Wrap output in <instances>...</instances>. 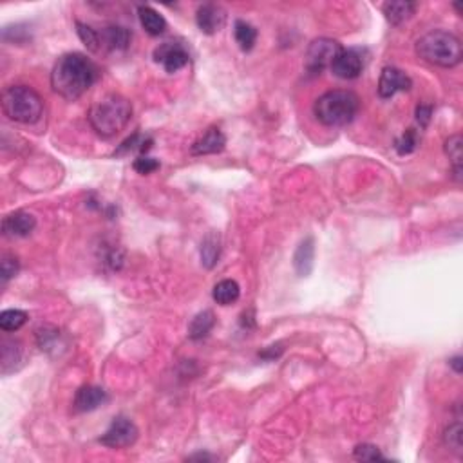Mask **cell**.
I'll use <instances>...</instances> for the list:
<instances>
[{
	"label": "cell",
	"instance_id": "4",
	"mask_svg": "<svg viewBox=\"0 0 463 463\" xmlns=\"http://www.w3.org/2000/svg\"><path fill=\"white\" fill-rule=\"evenodd\" d=\"M416 55L438 67H454L462 62V42L452 33L435 29L416 42Z\"/></svg>",
	"mask_w": 463,
	"mask_h": 463
},
{
	"label": "cell",
	"instance_id": "9",
	"mask_svg": "<svg viewBox=\"0 0 463 463\" xmlns=\"http://www.w3.org/2000/svg\"><path fill=\"white\" fill-rule=\"evenodd\" d=\"M411 87V78L404 71H400L397 67H384L382 69L380 82H378V95H380V98L389 100L397 93H404V90H409Z\"/></svg>",
	"mask_w": 463,
	"mask_h": 463
},
{
	"label": "cell",
	"instance_id": "16",
	"mask_svg": "<svg viewBox=\"0 0 463 463\" xmlns=\"http://www.w3.org/2000/svg\"><path fill=\"white\" fill-rule=\"evenodd\" d=\"M315 261V241L313 237H306L301 241L293 254V268L298 277H308L313 270Z\"/></svg>",
	"mask_w": 463,
	"mask_h": 463
},
{
	"label": "cell",
	"instance_id": "11",
	"mask_svg": "<svg viewBox=\"0 0 463 463\" xmlns=\"http://www.w3.org/2000/svg\"><path fill=\"white\" fill-rule=\"evenodd\" d=\"M196 24L204 35H216L227 24V11L217 4H203L196 11Z\"/></svg>",
	"mask_w": 463,
	"mask_h": 463
},
{
	"label": "cell",
	"instance_id": "7",
	"mask_svg": "<svg viewBox=\"0 0 463 463\" xmlns=\"http://www.w3.org/2000/svg\"><path fill=\"white\" fill-rule=\"evenodd\" d=\"M137 439V427L132 420L125 416H116L113 424L100 438V444L109 449H125L130 447Z\"/></svg>",
	"mask_w": 463,
	"mask_h": 463
},
{
	"label": "cell",
	"instance_id": "30",
	"mask_svg": "<svg viewBox=\"0 0 463 463\" xmlns=\"http://www.w3.org/2000/svg\"><path fill=\"white\" fill-rule=\"evenodd\" d=\"M353 456L358 462H382V459H385L384 454L380 452V449L371 444L357 445L353 451Z\"/></svg>",
	"mask_w": 463,
	"mask_h": 463
},
{
	"label": "cell",
	"instance_id": "25",
	"mask_svg": "<svg viewBox=\"0 0 463 463\" xmlns=\"http://www.w3.org/2000/svg\"><path fill=\"white\" fill-rule=\"evenodd\" d=\"M234 35H236V42L239 43L243 51H251L257 42V29L246 20H237L236 26H234Z\"/></svg>",
	"mask_w": 463,
	"mask_h": 463
},
{
	"label": "cell",
	"instance_id": "22",
	"mask_svg": "<svg viewBox=\"0 0 463 463\" xmlns=\"http://www.w3.org/2000/svg\"><path fill=\"white\" fill-rule=\"evenodd\" d=\"M212 297L217 304L221 306H230V304L237 303V298L241 297V288L236 281L224 279L214 286Z\"/></svg>",
	"mask_w": 463,
	"mask_h": 463
},
{
	"label": "cell",
	"instance_id": "29",
	"mask_svg": "<svg viewBox=\"0 0 463 463\" xmlns=\"http://www.w3.org/2000/svg\"><path fill=\"white\" fill-rule=\"evenodd\" d=\"M420 143V137H418V132L415 129H407L397 142H395V149L400 156H407V154L415 152L416 147Z\"/></svg>",
	"mask_w": 463,
	"mask_h": 463
},
{
	"label": "cell",
	"instance_id": "33",
	"mask_svg": "<svg viewBox=\"0 0 463 463\" xmlns=\"http://www.w3.org/2000/svg\"><path fill=\"white\" fill-rule=\"evenodd\" d=\"M132 167L137 174H143V176H145V174H152L160 169V161L149 156H140L134 160Z\"/></svg>",
	"mask_w": 463,
	"mask_h": 463
},
{
	"label": "cell",
	"instance_id": "31",
	"mask_svg": "<svg viewBox=\"0 0 463 463\" xmlns=\"http://www.w3.org/2000/svg\"><path fill=\"white\" fill-rule=\"evenodd\" d=\"M444 439H445V445H447L451 451L458 452V454H462L463 451V445H462V424L459 422H456V424L449 425L447 429H445V435H444Z\"/></svg>",
	"mask_w": 463,
	"mask_h": 463
},
{
	"label": "cell",
	"instance_id": "36",
	"mask_svg": "<svg viewBox=\"0 0 463 463\" xmlns=\"http://www.w3.org/2000/svg\"><path fill=\"white\" fill-rule=\"evenodd\" d=\"M462 360H463V358L459 357V355H456V357H452L451 360H449V364H451L452 368H454L456 373H462Z\"/></svg>",
	"mask_w": 463,
	"mask_h": 463
},
{
	"label": "cell",
	"instance_id": "35",
	"mask_svg": "<svg viewBox=\"0 0 463 463\" xmlns=\"http://www.w3.org/2000/svg\"><path fill=\"white\" fill-rule=\"evenodd\" d=\"M281 353H283V348H281V344H275V345H270V348H266L263 353H259V357L264 358V360H274V358L279 357Z\"/></svg>",
	"mask_w": 463,
	"mask_h": 463
},
{
	"label": "cell",
	"instance_id": "1",
	"mask_svg": "<svg viewBox=\"0 0 463 463\" xmlns=\"http://www.w3.org/2000/svg\"><path fill=\"white\" fill-rule=\"evenodd\" d=\"M100 71L82 53H67L56 60L51 71V87L56 95L75 102L98 80Z\"/></svg>",
	"mask_w": 463,
	"mask_h": 463
},
{
	"label": "cell",
	"instance_id": "15",
	"mask_svg": "<svg viewBox=\"0 0 463 463\" xmlns=\"http://www.w3.org/2000/svg\"><path fill=\"white\" fill-rule=\"evenodd\" d=\"M227 145V136L223 134V130L217 129V127H210L207 132L201 137H197L194 142L190 152L194 156H207V154H217L224 149Z\"/></svg>",
	"mask_w": 463,
	"mask_h": 463
},
{
	"label": "cell",
	"instance_id": "21",
	"mask_svg": "<svg viewBox=\"0 0 463 463\" xmlns=\"http://www.w3.org/2000/svg\"><path fill=\"white\" fill-rule=\"evenodd\" d=\"M201 264H203L204 268H214L217 264V261H219V256H221V237L217 232H210L207 237L203 239V243H201Z\"/></svg>",
	"mask_w": 463,
	"mask_h": 463
},
{
	"label": "cell",
	"instance_id": "2",
	"mask_svg": "<svg viewBox=\"0 0 463 463\" xmlns=\"http://www.w3.org/2000/svg\"><path fill=\"white\" fill-rule=\"evenodd\" d=\"M87 118H89L90 127L98 136L113 137L122 132L127 123L130 122L132 105L123 96L107 95L90 107Z\"/></svg>",
	"mask_w": 463,
	"mask_h": 463
},
{
	"label": "cell",
	"instance_id": "32",
	"mask_svg": "<svg viewBox=\"0 0 463 463\" xmlns=\"http://www.w3.org/2000/svg\"><path fill=\"white\" fill-rule=\"evenodd\" d=\"M20 270V263L15 256L4 254L2 261H0V275H2V283H8L9 279L16 277Z\"/></svg>",
	"mask_w": 463,
	"mask_h": 463
},
{
	"label": "cell",
	"instance_id": "28",
	"mask_svg": "<svg viewBox=\"0 0 463 463\" xmlns=\"http://www.w3.org/2000/svg\"><path fill=\"white\" fill-rule=\"evenodd\" d=\"M76 31H78L80 40L85 43V48L93 53L102 51V38H100V31L95 28L83 24V22H76Z\"/></svg>",
	"mask_w": 463,
	"mask_h": 463
},
{
	"label": "cell",
	"instance_id": "20",
	"mask_svg": "<svg viewBox=\"0 0 463 463\" xmlns=\"http://www.w3.org/2000/svg\"><path fill=\"white\" fill-rule=\"evenodd\" d=\"M216 326V315L214 311L204 310L199 311L189 324V337L192 340H203L210 335V331Z\"/></svg>",
	"mask_w": 463,
	"mask_h": 463
},
{
	"label": "cell",
	"instance_id": "34",
	"mask_svg": "<svg viewBox=\"0 0 463 463\" xmlns=\"http://www.w3.org/2000/svg\"><path fill=\"white\" fill-rule=\"evenodd\" d=\"M431 116H432V105H425V103H422V105L416 107V122L420 123V127H427L429 122H431Z\"/></svg>",
	"mask_w": 463,
	"mask_h": 463
},
{
	"label": "cell",
	"instance_id": "14",
	"mask_svg": "<svg viewBox=\"0 0 463 463\" xmlns=\"http://www.w3.org/2000/svg\"><path fill=\"white\" fill-rule=\"evenodd\" d=\"M107 400H109V397H107L105 389L98 387V385H83L76 391L75 409L80 412L95 411V409L102 407Z\"/></svg>",
	"mask_w": 463,
	"mask_h": 463
},
{
	"label": "cell",
	"instance_id": "26",
	"mask_svg": "<svg viewBox=\"0 0 463 463\" xmlns=\"http://www.w3.org/2000/svg\"><path fill=\"white\" fill-rule=\"evenodd\" d=\"M152 147V137L142 136V134H132L130 137H127L125 142L120 145V149L116 150V156H123L129 152H140L142 156H147V150Z\"/></svg>",
	"mask_w": 463,
	"mask_h": 463
},
{
	"label": "cell",
	"instance_id": "10",
	"mask_svg": "<svg viewBox=\"0 0 463 463\" xmlns=\"http://www.w3.org/2000/svg\"><path fill=\"white\" fill-rule=\"evenodd\" d=\"M335 76L342 80L358 78L364 69V60L357 49H342L330 67Z\"/></svg>",
	"mask_w": 463,
	"mask_h": 463
},
{
	"label": "cell",
	"instance_id": "23",
	"mask_svg": "<svg viewBox=\"0 0 463 463\" xmlns=\"http://www.w3.org/2000/svg\"><path fill=\"white\" fill-rule=\"evenodd\" d=\"M36 342H38L40 350L48 351V353H58V348H63L62 344V331L55 326H40L36 330Z\"/></svg>",
	"mask_w": 463,
	"mask_h": 463
},
{
	"label": "cell",
	"instance_id": "13",
	"mask_svg": "<svg viewBox=\"0 0 463 463\" xmlns=\"http://www.w3.org/2000/svg\"><path fill=\"white\" fill-rule=\"evenodd\" d=\"M26 350L24 344L16 338H4L2 340V348H0V365H2V373L9 375L13 371L24 364Z\"/></svg>",
	"mask_w": 463,
	"mask_h": 463
},
{
	"label": "cell",
	"instance_id": "6",
	"mask_svg": "<svg viewBox=\"0 0 463 463\" xmlns=\"http://www.w3.org/2000/svg\"><path fill=\"white\" fill-rule=\"evenodd\" d=\"M342 46L333 38H317L308 46L306 56H304V67L311 75H321L326 67H331Z\"/></svg>",
	"mask_w": 463,
	"mask_h": 463
},
{
	"label": "cell",
	"instance_id": "27",
	"mask_svg": "<svg viewBox=\"0 0 463 463\" xmlns=\"http://www.w3.org/2000/svg\"><path fill=\"white\" fill-rule=\"evenodd\" d=\"M28 322V313L22 310H4L0 313V328L6 333L19 331Z\"/></svg>",
	"mask_w": 463,
	"mask_h": 463
},
{
	"label": "cell",
	"instance_id": "18",
	"mask_svg": "<svg viewBox=\"0 0 463 463\" xmlns=\"http://www.w3.org/2000/svg\"><path fill=\"white\" fill-rule=\"evenodd\" d=\"M382 11H384L385 19H387L389 24L392 26H400L404 22H407L416 11L415 2H409V0H397V2H385L382 6Z\"/></svg>",
	"mask_w": 463,
	"mask_h": 463
},
{
	"label": "cell",
	"instance_id": "3",
	"mask_svg": "<svg viewBox=\"0 0 463 463\" xmlns=\"http://www.w3.org/2000/svg\"><path fill=\"white\" fill-rule=\"evenodd\" d=\"M360 100L353 90H328L318 96L313 105L315 118L326 127H344L355 120Z\"/></svg>",
	"mask_w": 463,
	"mask_h": 463
},
{
	"label": "cell",
	"instance_id": "17",
	"mask_svg": "<svg viewBox=\"0 0 463 463\" xmlns=\"http://www.w3.org/2000/svg\"><path fill=\"white\" fill-rule=\"evenodd\" d=\"M130 31L123 26H109L103 31H100L102 38V49H110V51H123L129 48L130 43Z\"/></svg>",
	"mask_w": 463,
	"mask_h": 463
},
{
	"label": "cell",
	"instance_id": "8",
	"mask_svg": "<svg viewBox=\"0 0 463 463\" xmlns=\"http://www.w3.org/2000/svg\"><path fill=\"white\" fill-rule=\"evenodd\" d=\"M154 60L161 63L167 73H177L189 63L190 55L181 42H163L154 49Z\"/></svg>",
	"mask_w": 463,
	"mask_h": 463
},
{
	"label": "cell",
	"instance_id": "12",
	"mask_svg": "<svg viewBox=\"0 0 463 463\" xmlns=\"http://www.w3.org/2000/svg\"><path fill=\"white\" fill-rule=\"evenodd\" d=\"M36 227V219L33 214L26 212V210H16V212L8 214L2 219V232L6 237H26L29 236Z\"/></svg>",
	"mask_w": 463,
	"mask_h": 463
},
{
	"label": "cell",
	"instance_id": "24",
	"mask_svg": "<svg viewBox=\"0 0 463 463\" xmlns=\"http://www.w3.org/2000/svg\"><path fill=\"white\" fill-rule=\"evenodd\" d=\"M462 145L463 140L459 134H452L445 140V154L449 156L452 163V174H454V180L462 181Z\"/></svg>",
	"mask_w": 463,
	"mask_h": 463
},
{
	"label": "cell",
	"instance_id": "5",
	"mask_svg": "<svg viewBox=\"0 0 463 463\" xmlns=\"http://www.w3.org/2000/svg\"><path fill=\"white\" fill-rule=\"evenodd\" d=\"M2 110L11 122L31 125L42 116L43 102L31 87L11 85L2 93Z\"/></svg>",
	"mask_w": 463,
	"mask_h": 463
},
{
	"label": "cell",
	"instance_id": "19",
	"mask_svg": "<svg viewBox=\"0 0 463 463\" xmlns=\"http://www.w3.org/2000/svg\"><path fill=\"white\" fill-rule=\"evenodd\" d=\"M137 16H140L142 28L145 29L150 36H160L165 33L167 20L163 19V15H160L156 9L150 8V6H140V8H137Z\"/></svg>",
	"mask_w": 463,
	"mask_h": 463
}]
</instances>
